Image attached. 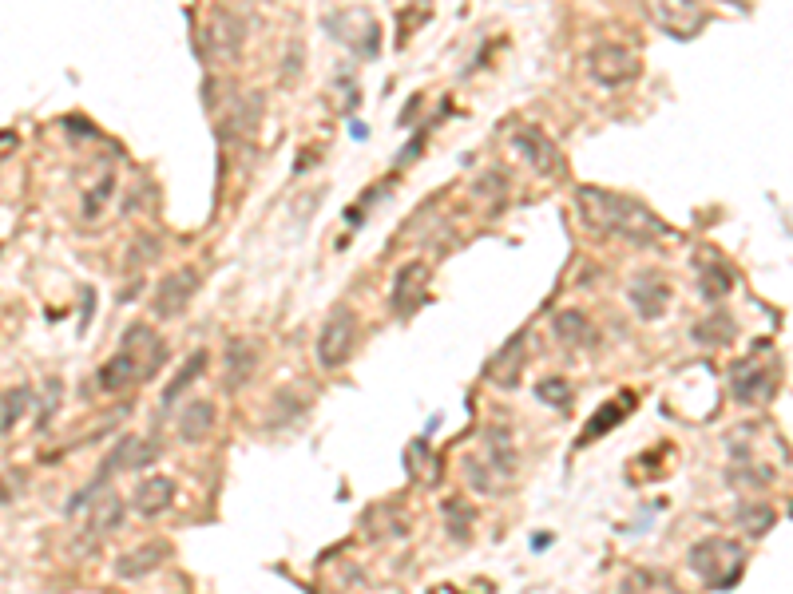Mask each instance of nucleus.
Returning <instances> with one entry per match:
<instances>
[{"mask_svg":"<svg viewBox=\"0 0 793 594\" xmlns=\"http://www.w3.org/2000/svg\"><path fill=\"white\" fill-rule=\"evenodd\" d=\"M575 198H579V210H583L587 226H595L603 234H619V238L639 242V246L667 234V226L659 218H651L635 198L611 195V191H599V187H583Z\"/></svg>","mask_w":793,"mask_h":594,"instance_id":"f257e3e1","label":"nucleus"},{"mask_svg":"<svg viewBox=\"0 0 793 594\" xmlns=\"http://www.w3.org/2000/svg\"><path fill=\"white\" fill-rule=\"evenodd\" d=\"M8 499H12V492H8V488H4V480H0V503H8Z\"/></svg>","mask_w":793,"mask_h":594,"instance_id":"393cba45","label":"nucleus"},{"mask_svg":"<svg viewBox=\"0 0 793 594\" xmlns=\"http://www.w3.org/2000/svg\"><path fill=\"white\" fill-rule=\"evenodd\" d=\"M591 76H595V84H603V88H615V84H627L635 72H639V60L623 48V44H599L595 52H591Z\"/></svg>","mask_w":793,"mask_h":594,"instance_id":"423d86ee","label":"nucleus"},{"mask_svg":"<svg viewBox=\"0 0 793 594\" xmlns=\"http://www.w3.org/2000/svg\"><path fill=\"white\" fill-rule=\"evenodd\" d=\"M667 301H671V290H667L663 282L643 278V282H635V286H631V305L639 309V317H643V321L663 317V313H667Z\"/></svg>","mask_w":793,"mask_h":594,"instance_id":"4468645a","label":"nucleus"},{"mask_svg":"<svg viewBox=\"0 0 793 594\" xmlns=\"http://www.w3.org/2000/svg\"><path fill=\"white\" fill-rule=\"evenodd\" d=\"M119 515H123V503H119L115 495H108V499L100 503V511L92 515V523H88V539H104L108 531H115V527H119Z\"/></svg>","mask_w":793,"mask_h":594,"instance_id":"aec40b11","label":"nucleus"},{"mask_svg":"<svg viewBox=\"0 0 793 594\" xmlns=\"http://www.w3.org/2000/svg\"><path fill=\"white\" fill-rule=\"evenodd\" d=\"M207 361H211V357H207V349H195V353L183 361V369L171 377V385H167V393H163V408H171L179 396H183L187 389H191V385H195V381H199V373L207 369Z\"/></svg>","mask_w":793,"mask_h":594,"instance_id":"f3484780","label":"nucleus"},{"mask_svg":"<svg viewBox=\"0 0 793 594\" xmlns=\"http://www.w3.org/2000/svg\"><path fill=\"white\" fill-rule=\"evenodd\" d=\"M12 147H16V135H12V131H0V155L12 151Z\"/></svg>","mask_w":793,"mask_h":594,"instance_id":"b1692460","label":"nucleus"},{"mask_svg":"<svg viewBox=\"0 0 793 594\" xmlns=\"http://www.w3.org/2000/svg\"><path fill=\"white\" fill-rule=\"evenodd\" d=\"M171 499H175V480L151 476V480H143V488L135 492V511H139V515H159V511L171 507Z\"/></svg>","mask_w":793,"mask_h":594,"instance_id":"2eb2a0df","label":"nucleus"},{"mask_svg":"<svg viewBox=\"0 0 793 594\" xmlns=\"http://www.w3.org/2000/svg\"><path fill=\"white\" fill-rule=\"evenodd\" d=\"M167 555H171V547H167L163 539H155V543H143V547H131V551H123V555L115 559V579H123V583H135V579H143V575L159 571V567L167 563Z\"/></svg>","mask_w":793,"mask_h":594,"instance_id":"6e6552de","label":"nucleus"},{"mask_svg":"<svg viewBox=\"0 0 793 594\" xmlns=\"http://www.w3.org/2000/svg\"><path fill=\"white\" fill-rule=\"evenodd\" d=\"M631 404H635V396H627L623 404H619V400L603 404V408H599V412L591 416V424H587V432L579 436V444H587V440H599L603 432H611V428H615V424H619V420H623V416L631 412Z\"/></svg>","mask_w":793,"mask_h":594,"instance_id":"a211bd4d","label":"nucleus"},{"mask_svg":"<svg viewBox=\"0 0 793 594\" xmlns=\"http://www.w3.org/2000/svg\"><path fill=\"white\" fill-rule=\"evenodd\" d=\"M429 297V266L425 262H409L397 270L393 278V313L397 317H413Z\"/></svg>","mask_w":793,"mask_h":594,"instance_id":"0eeeda50","label":"nucleus"},{"mask_svg":"<svg viewBox=\"0 0 793 594\" xmlns=\"http://www.w3.org/2000/svg\"><path fill=\"white\" fill-rule=\"evenodd\" d=\"M552 333H556V341H564V345H571V349H583V345H591V341H595L591 321H587L579 309H564V313H556Z\"/></svg>","mask_w":793,"mask_h":594,"instance_id":"dca6fc26","label":"nucleus"},{"mask_svg":"<svg viewBox=\"0 0 793 594\" xmlns=\"http://www.w3.org/2000/svg\"><path fill=\"white\" fill-rule=\"evenodd\" d=\"M353 345H357V317L349 305H338L322 333H318V365L322 369H341L349 357H353Z\"/></svg>","mask_w":793,"mask_h":594,"instance_id":"7ed1b4c3","label":"nucleus"},{"mask_svg":"<svg viewBox=\"0 0 793 594\" xmlns=\"http://www.w3.org/2000/svg\"><path fill=\"white\" fill-rule=\"evenodd\" d=\"M778 393V373L770 365H746V373L734 377V396L746 400V404H758V400H770Z\"/></svg>","mask_w":793,"mask_h":594,"instance_id":"f8f14e48","label":"nucleus"},{"mask_svg":"<svg viewBox=\"0 0 793 594\" xmlns=\"http://www.w3.org/2000/svg\"><path fill=\"white\" fill-rule=\"evenodd\" d=\"M516 151H520L536 171H552V167L560 163L556 143H552L544 131H536V127H520V131H516Z\"/></svg>","mask_w":793,"mask_h":594,"instance_id":"ddd939ff","label":"nucleus"},{"mask_svg":"<svg viewBox=\"0 0 793 594\" xmlns=\"http://www.w3.org/2000/svg\"><path fill=\"white\" fill-rule=\"evenodd\" d=\"M163 357H167L163 341L147 325H131L123 333L119 353L100 369V389L104 393H123V389H131L139 381H151L163 369Z\"/></svg>","mask_w":793,"mask_h":594,"instance_id":"f03ea898","label":"nucleus"},{"mask_svg":"<svg viewBox=\"0 0 793 594\" xmlns=\"http://www.w3.org/2000/svg\"><path fill=\"white\" fill-rule=\"evenodd\" d=\"M242 36H246V28L230 12H211V20L203 28V44H207L211 56H234L242 48Z\"/></svg>","mask_w":793,"mask_h":594,"instance_id":"9d476101","label":"nucleus"},{"mask_svg":"<svg viewBox=\"0 0 793 594\" xmlns=\"http://www.w3.org/2000/svg\"><path fill=\"white\" fill-rule=\"evenodd\" d=\"M254 369H258V353H254L250 345H230V353H227V389H234V385H246V381L254 377Z\"/></svg>","mask_w":793,"mask_h":594,"instance_id":"6ab92c4d","label":"nucleus"},{"mask_svg":"<svg viewBox=\"0 0 793 594\" xmlns=\"http://www.w3.org/2000/svg\"><path fill=\"white\" fill-rule=\"evenodd\" d=\"M215 404L211 400H191L183 412H179V424H175V432H179V440L183 444H203L207 436H211V428H215Z\"/></svg>","mask_w":793,"mask_h":594,"instance_id":"9b49d317","label":"nucleus"},{"mask_svg":"<svg viewBox=\"0 0 793 594\" xmlns=\"http://www.w3.org/2000/svg\"><path fill=\"white\" fill-rule=\"evenodd\" d=\"M199 286H203V274H199L195 266H179L175 274H167V278L155 286V297H151V309H155V317L171 321V317L187 313V305L195 301Z\"/></svg>","mask_w":793,"mask_h":594,"instance_id":"20e7f679","label":"nucleus"},{"mask_svg":"<svg viewBox=\"0 0 793 594\" xmlns=\"http://www.w3.org/2000/svg\"><path fill=\"white\" fill-rule=\"evenodd\" d=\"M28 400H32L28 389H8V393H0V436H4L20 416H24Z\"/></svg>","mask_w":793,"mask_h":594,"instance_id":"412c9836","label":"nucleus"},{"mask_svg":"<svg viewBox=\"0 0 793 594\" xmlns=\"http://www.w3.org/2000/svg\"><path fill=\"white\" fill-rule=\"evenodd\" d=\"M536 396H540L544 404L571 408V389H567V381H560V377H548V381H540V385H536Z\"/></svg>","mask_w":793,"mask_h":594,"instance_id":"4be33fe9","label":"nucleus"},{"mask_svg":"<svg viewBox=\"0 0 793 594\" xmlns=\"http://www.w3.org/2000/svg\"><path fill=\"white\" fill-rule=\"evenodd\" d=\"M655 24L663 32H671L675 40H690L702 32L706 12L698 0H655Z\"/></svg>","mask_w":793,"mask_h":594,"instance_id":"39448f33","label":"nucleus"},{"mask_svg":"<svg viewBox=\"0 0 793 594\" xmlns=\"http://www.w3.org/2000/svg\"><path fill=\"white\" fill-rule=\"evenodd\" d=\"M524 345H528V333L520 329L516 337H508L500 345V353L492 357V365L484 369V377L492 385H500V389H516L520 385V369H524Z\"/></svg>","mask_w":793,"mask_h":594,"instance_id":"1a4fd4ad","label":"nucleus"},{"mask_svg":"<svg viewBox=\"0 0 793 594\" xmlns=\"http://www.w3.org/2000/svg\"><path fill=\"white\" fill-rule=\"evenodd\" d=\"M774 519H778V515H774L770 507H742V519H738V523H742L750 535H766V531L774 527Z\"/></svg>","mask_w":793,"mask_h":594,"instance_id":"5701e85b","label":"nucleus"}]
</instances>
